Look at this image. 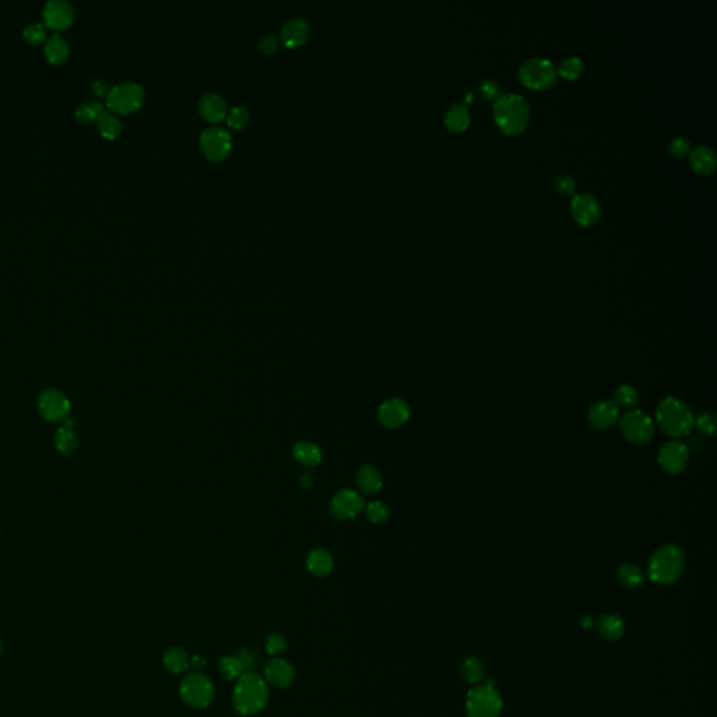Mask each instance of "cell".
<instances>
[{
  "mask_svg": "<svg viewBox=\"0 0 717 717\" xmlns=\"http://www.w3.org/2000/svg\"><path fill=\"white\" fill-rule=\"evenodd\" d=\"M268 699L269 689L266 681L261 676L249 671L236 682L231 703L239 715L251 716L265 709Z\"/></svg>",
  "mask_w": 717,
  "mask_h": 717,
  "instance_id": "obj_1",
  "label": "cell"
},
{
  "mask_svg": "<svg viewBox=\"0 0 717 717\" xmlns=\"http://www.w3.org/2000/svg\"><path fill=\"white\" fill-rule=\"evenodd\" d=\"M493 116L504 134L517 135L526 129L530 121V106L520 94H502L493 103Z\"/></svg>",
  "mask_w": 717,
  "mask_h": 717,
  "instance_id": "obj_2",
  "label": "cell"
},
{
  "mask_svg": "<svg viewBox=\"0 0 717 717\" xmlns=\"http://www.w3.org/2000/svg\"><path fill=\"white\" fill-rule=\"evenodd\" d=\"M656 418L661 431L673 437L685 436L693 428V415L691 409L674 396H668L658 403Z\"/></svg>",
  "mask_w": 717,
  "mask_h": 717,
  "instance_id": "obj_3",
  "label": "cell"
},
{
  "mask_svg": "<svg viewBox=\"0 0 717 717\" xmlns=\"http://www.w3.org/2000/svg\"><path fill=\"white\" fill-rule=\"evenodd\" d=\"M685 566V556L681 548L677 545L668 543L656 551L650 561V578L658 584H671L674 583Z\"/></svg>",
  "mask_w": 717,
  "mask_h": 717,
  "instance_id": "obj_4",
  "label": "cell"
},
{
  "mask_svg": "<svg viewBox=\"0 0 717 717\" xmlns=\"http://www.w3.org/2000/svg\"><path fill=\"white\" fill-rule=\"evenodd\" d=\"M179 696L185 705L194 709H204L214 702L215 686L211 680L195 671L182 678Z\"/></svg>",
  "mask_w": 717,
  "mask_h": 717,
  "instance_id": "obj_5",
  "label": "cell"
},
{
  "mask_svg": "<svg viewBox=\"0 0 717 717\" xmlns=\"http://www.w3.org/2000/svg\"><path fill=\"white\" fill-rule=\"evenodd\" d=\"M144 89L136 81H121L108 89L107 106L112 111L129 114L142 107Z\"/></svg>",
  "mask_w": 717,
  "mask_h": 717,
  "instance_id": "obj_6",
  "label": "cell"
},
{
  "mask_svg": "<svg viewBox=\"0 0 717 717\" xmlns=\"http://www.w3.org/2000/svg\"><path fill=\"white\" fill-rule=\"evenodd\" d=\"M502 709V698L492 685H479L469 691L466 711L469 717H498Z\"/></svg>",
  "mask_w": 717,
  "mask_h": 717,
  "instance_id": "obj_7",
  "label": "cell"
},
{
  "mask_svg": "<svg viewBox=\"0 0 717 717\" xmlns=\"http://www.w3.org/2000/svg\"><path fill=\"white\" fill-rule=\"evenodd\" d=\"M518 77L524 86L533 90H542L556 81L558 72L549 59L531 58L520 66Z\"/></svg>",
  "mask_w": 717,
  "mask_h": 717,
  "instance_id": "obj_8",
  "label": "cell"
},
{
  "mask_svg": "<svg viewBox=\"0 0 717 717\" xmlns=\"http://www.w3.org/2000/svg\"><path fill=\"white\" fill-rule=\"evenodd\" d=\"M38 409L42 418L52 423H64L71 418V401L55 388H46L38 396Z\"/></svg>",
  "mask_w": 717,
  "mask_h": 717,
  "instance_id": "obj_9",
  "label": "cell"
},
{
  "mask_svg": "<svg viewBox=\"0 0 717 717\" xmlns=\"http://www.w3.org/2000/svg\"><path fill=\"white\" fill-rule=\"evenodd\" d=\"M619 425L623 437L633 444H645L654 434L653 421L639 409L625 413Z\"/></svg>",
  "mask_w": 717,
  "mask_h": 717,
  "instance_id": "obj_10",
  "label": "cell"
},
{
  "mask_svg": "<svg viewBox=\"0 0 717 717\" xmlns=\"http://www.w3.org/2000/svg\"><path fill=\"white\" fill-rule=\"evenodd\" d=\"M202 151L212 160L224 159L231 150V136L223 126L212 125L206 128L199 138Z\"/></svg>",
  "mask_w": 717,
  "mask_h": 717,
  "instance_id": "obj_11",
  "label": "cell"
},
{
  "mask_svg": "<svg viewBox=\"0 0 717 717\" xmlns=\"http://www.w3.org/2000/svg\"><path fill=\"white\" fill-rule=\"evenodd\" d=\"M42 16L46 27L55 31H61L72 24L74 20V10L72 3L66 0H49L44 6Z\"/></svg>",
  "mask_w": 717,
  "mask_h": 717,
  "instance_id": "obj_12",
  "label": "cell"
},
{
  "mask_svg": "<svg viewBox=\"0 0 717 717\" xmlns=\"http://www.w3.org/2000/svg\"><path fill=\"white\" fill-rule=\"evenodd\" d=\"M571 211L574 220L581 226H593L601 216V206L598 199L591 194H577L571 202Z\"/></svg>",
  "mask_w": 717,
  "mask_h": 717,
  "instance_id": "obj_13",
  "label": "cell"
},
{
  "mask_svg": "<svg viewBox=\"0 0 717 717\" xmlns=\"http://www.w3.org/2000/svg\"><path fill=\"white\" fill-rule=\"evenodd\" d=\"M689 460V450L681 441H668L658 451V463L661 468L671 473H680Z\"/></svg>",
  "mask_w": 717,
  "mask_h": 717,
  "instance_id": "obj_14",
  "label": "cell"
},
{
  "mask_svg": "<svg viewBox=\"0 0 717 717\" xmlns=\"http://www.w3.org/2000/svg\"><path fill=\"white\" fill-rule=\"evenodd\" d=\"M364 507V501L356 491L345 489L338 492L329 504V510L335 518L348 520L356 517Z\"/></svg>",
  "mask_w": 717,
  "mask_h": 717,
  "instance_id": "obj_15",
  "label": "cell"
},
{
  "mask_svg": "<svg viewBox=\"0 0 717 717\" xmlns=\"http://www.w3.org/2000/svg\"><path fill=\"white\" fill-rule=\"evenodd\" d=\"M409 415L411 411L408 403L399 398L388 399L378 408V421L383 426L388 429H395L406 423Z\"/></svg>",
  "mask_w": 717,
  "mask_h": 717,
  "instance_id": "obj_16",
  "label": "cell"
},
{
  "mask_svg": "<svg viewBox=\"0 0 717 717\" xmlns=\"http://www.w3.org/2000/svg\"><path fill=\"white\" fill-rule=\"evenodd\" d=\"M264 677L265 681L269 682L276 688H287L294 681L296 673L293 666L287 663L286 660L272 658L265 664Z\"/></svg>",
  "mask_w": 717,
  "mask_h": 717,
  "instance_id": "obj_17",
  "label": "cell"
},
{
  "mask_svg": "<svg viewBox=\"0 0 717 717\" xmlns=\"http://www.w3.org/2000/svg\"><path fill=\"white\" fill-rule=\"evenodd\" d=\"M310 36V26L303 17H291L286 20L281 30V38L289 48L303 45Z\"/></svg>",
  "mask_w": 717,
  "mask_h": 717,
  "instance_id": "obj_18",
  "label": "cell"
},
{
  "mask_svg": "<svg viewBox=\"0 0 717 717\" xmlns=\"http://www.w3.org/2000/svg\"><path fill=\"white\" fill-rule=\"evenodd\" d=\"M618 406L612 401H601L588 411V422L597 429H608L618 421Z\"/></svg>",
  "mask_w": 717,
  "mask_h": 717,
  "instance_id": "obj_19",
  "label": "cell"
},
{
  "mask_svg": "<svg viewBox=\"0 0 717 717\" xmlns=\"http://www.w3.org/2000/svg\"><path fill=\"white\" fill-rule=\"evenodd\" d=\"M199 111L208 121L217 122L227 114V103L219 93H206L199 100Z\"/></svg>",
  "mask_w": 717,
  "mask_h": 717,
  "instance_id": "obj_20",
  "label": "cell"
},
{
  "mask_svg": "<svg viewBox=\"0 0 717 717\" xmlns=\"http://www.w3.org/2000/svg\"><path fill=\"white\" fill-rule=\"evenodd\" d=\"M689 161L695 171L701 174H712L716 170V153L712 147L701 144L691 151Z\"/></svg>",
  "mask_w": 717,
  "mask_h": 717,
  "instance_id": "obj_21",
  "label": "cell"
},
{
  "mask_svg": "<svg viewBox=\"0 0 717 717\" xmlns=\"http://www.w3.org/2000/svg\"><path fill=\"white\" fill-rule=\"evenodd\" d=\"M76 423L72 418L64 422V426L55 434V447L64 456H71L79 447V437L74 431Z\"/></svg>",
  "mask_w": 717,
  "mask_h": 717,
  "instance_id": "obj_22",
  "label": "cell"
},
{
  "mask_svg": "<svg viewBox=\"0 0 717 717\" xmlns=\"http://www.w3.org/2000/svg\"><path fill=\"white\" fill-rule=\"evenodd\" d=\"M69 44L61 34H52L45 44V56L54 65H61L69 58Z\"/></svg>",
  "mask_w": 717,
  "mask_h": 717,
  "instance_id": "obj_23",
  "label": "cell"
},
{
  "mask_svg": "<svg viewBox=\"0 0 717 717\" xmlns=\"http://www.w3.org/2000/svg\"><path fill=\"white\" fill-rule=\"evenodd\" d=\"M307 568H309L310 573L314 574L317 577H324V576L331 573V571L334 568V559L326 549L319 548V549H314L309 553Z\"/></svg>",
  "mask_w": 717,
  "mask_h": 717,
  "instance_id": "obj_24",
  "label": "cell"
},
{
  "mask_svg": "<svg viewBox=\"0 0 717 717\" xmlns=\"http://www.w3.org/2000/svg\"><path fill=\"white\" fill-rule=\"evenodd\" d=\"M293 454L300 464L306 466H316L323 460L321 450L309 441H299L293 448Z\"/></svg>",
  "mask_w": 717,
  "mask_h": 717,
  "instance_id": "obj_25",
  "label": "cell"
},
{
  "mask_svg": "<svg viewBox=\"0 0 717 717\" xmlns=\"http://www.w3.org/2000/svg\"><path fill=\"white\" fill-rule=\"evenodd\" d=\"M358 488L366 493H376L383 486L381 473L371 466H363L358 472Z\"/></svg>",
  "mask_w": 717,
  "mask_h": 717,
  "instance_id": "obj_26",
  "label": "cell"
},
{
  "mask_svg": "<svg viewBox=\"0 0 717 717\" xmlns=\"http://www.w3.org/2000/svg\"><path fill=\"white\" fill-rule=\"evenodd\" d=\"M469 112L464 104H454L446 112L444 124L453 132H463L469 125Z\"/></svg>",
  "mask_w": 717,
  "mask_h": 717,
  "instance_id": "obj_27",
  "label": "cell"
},
{
  "mask_svg": "<svg viewBox=\"0 0 717 717\" xmlns=\"http://www.w3.org/2000/svg\"><path fill=\"white\" fill-rule=\"evenodd\" d=\"M163 664L170 673L181 674L189 667V657L184 648L171 647L164 653Z\"/></svg>",
  "mask_w": 717,
  "mask_h": 717,
  "instance_id": "obj_28",
  "label": "cell"
},
{
  "mask_svg": "<svg viewBox=\"0 0 717 717\" xmlns=\"http://www.w3.org/2000/svg\"><path fill=\"white\" fill-rule=\"evenodd\" d=\"M219 670H220L221 676L229 681L239 680L246 673L237 654H230V656L221 657L219 661Z\"/></svg>",
  "mask_w": 717,
  "mask_h": 717,
  "instance_id": "obj_29",
  "label": "cell"
},
{
  "mask_svg": "<svg viewBox=\"0 0 717 717\" xmlns=\"http://www.w3.org/2000/svg\"><path fill=\"white\" fill-rule=\"evenodd\" d=\"M97 128L100 134L107 138V139H115L121 131H122V124L118 119V116L112 112L104 111L99 118H97Z\"/></svg>",
  "mask_w": 717,
  "mask_h": 717,
  "instance_id": "obj_30",
  "label": "cell"
},
{
  "mask_svg": "<svg viewBox=\"0 0 717 717\" xmlns=\"http://www.w3.org/2000/svg\"><path fill=\"white\" fill-rule=\"evenodd\" d=\"M598 631L604 638L618 641L623 635V623L616 615H603L598 619Z\"/></svg>",
  "mask_w": 717,
  "mask_h": 717,
  "instance_id": "obj_31",
  "label": "cell"
},
{
  "mask_svg": "<svg viewBox=\"0 0 717 717\" xmlns=\"http://www.w3.org/2000/svg\"><path fill=\"white\" fill-rule=\"evenodd\" d=\"M618 580L628 588L639 587L643 583L642 571L635 565H623L618 571Z\"/></svg>",
  "mask_w": 717,
  "mask_h": 717,
  "instance_id": "obj_32",
  "label": "cell"
},
{
  "mask_svg": "<svg viewBox=\"0 0 717 717\" xmlns=\"http://www.w3.org/2000/svg\"><path fill=\"white\" fill-rule=\"evenodd\" d=\"M613 403L622 408H635L639 402V395L631 386H621L613 393Z\"/></svg>",
  "mask_w": 717,
  "mask_h": 717,
  "instance_id": "obj_33",
  "label": "cell"
},
{
  "mask_svg": "<svg viewBox=\"0 0 717 717\" xmlns=\"http://www.w3.org/2000/svg\"><path fill=\"white\" fill-rule=\"evenodd\" d=\"M583 69H584V64L578 56H566L559 64V68L556 72H559L561 76H563L568 80H574L583 73Z\"/></svg>",
  "mask_w": 717,
  "mask_h": 717,
  "instance_id": "obj_34",
  "label": "cell"
},
{
  "mask_svg": "<svg viewBox=\"0 0 717 717\" xmlns=\"http://www.w3.org/2000/svg\"><path fill=\"white\" fill-rule=\"evenodd\" d=\"M104 112V106L100 101H86L76 109V116L81 122L97 121V118Z\"/></svg>",
  "mask_w": 717,
  "mask_h": 717,
  "instance_id": "obj_35",
  "label": "cell"
},
{
  "mask_svg": "<svg viewBox=\"0 0 717 717\" xmlns=\"http://www.w3.org/2000/svg\"><path fill=\"white\" fill-rule=\"evenodd\" d=\"M460 673H461V676L466 678V681L478 682L482 678L483 666H482V663L478 658L468 657L466 660L463 661V664L460 667Z\"/></svg>",
  "mask_w": 717,
  "mask_h": 717,
  "instance_id": "obj_36",
  "label": "cell"
},
{
  "mask_svg": "<svg viewBox=\"0 0 717 717\" xmlns=\"http://www.w3.org/2000/svg\"><path fill=\"white\" fill-rule=\"evenodd\" d=\"M693 426L705 436H713L716 433V416L713 412H702L693 418Z\"/></svg>",
  "mask_w": 717,
  "mask_h": 717,
  "instance_id": "obj_37",
  "label": "cell"
},
{
  "mask_svg": "<svg viewBox=\"0 0 717 717\" xmlns=\"http://www.w3.org/2000/svg\"><path fill=\"white\" fill-rule=\"evenodd\" d=\"M249 121H250V112L244 106L231 108L227 115V124L236 129L246 126Z\"/></svg>",
  "mask_w": 717,
  "mask_h": 717,
  "instance_id": "obj_38",
  "label": "cell"
},
{
  "mask_svg": "<svg viewBox=\"0 0 717 717\" xmlns=\"http://www.w3.org/2000/svg\"><path fill=\"white\" fill-rule=\"evenodd\" d=\"M366 513H367L368 520L374 524H381V523L387 521V518L390 516L387 506L381 502L370 503L366 508Z\"/></svg>",
  "mask_w": 717,
  "mask_h": 717,
  "instance_id": "obj_39",
  "label": "cell"
},
{
  "mask_svg": "<svg viewBox=\"0 0 717 717\" xmlns=\"http://www.w3.org/2000/svg\"><path fill=\"white\" fill-rule=\"evenodd\" d=\"M23 36L29 44H39L46 38V29L42 23H31L24 29Z\"/></svg>",
  "mask_w": 717,
  "mask_h": 717,
  "instance_id": "obj_40",
  "label": "cell"
},
{
  "mask_svg": "<svg viewBox=\"0 0 717 717\" xmlns=\"http://www.w3.org/2000/svg\"><path fill=\"white\" fill-rule=\"evenodd\" d=\"M265 648L272 656L281 654L286 648V639L282 635H279V633H272L265 641Z\"/></svg>",
  "mask_w": 717,
  "mask_h": 717,
  "instance_id": "obj_41",
  "label": "cell"
},
{
  "mask_svg": "<svg viewBox=\"0 0 717 717\" xmlns=\"http://www.w3.org/2000/svg\"><path fill=\"white\" fill-rule=\"evenodd\" d=\"M556 191L562 195H573L576 191V181L569 174H561L555 179Z\"/></svg>",
  "mask_w": 717,
  "mask_h": 717,
  "instance_id": "obj_42",
  "label": "cell"
},
{
  "mask_svg": "<svg viewBox=\"0 0 717 717\" xmlns=\"http://www.w3.org/2000/svg\"><path fill=\"white\" fill-rule=\"evenodd\" d=\"M691 149V144L688 142V139H685L683 136H676L674 139L670 141L668 144V150L673 156L676 157H682L685 154H688Z\"/></svg>",
  "mask_w": 717,
  "mask_h": 717,
  "instance_id": "obj_43",
  "label": "cell"
},
{
  "mask_svg": "<svg viewBox=\"0 0 717 717\" xmlns=\"http://www.w3.org/2000/svg\"><path fill=\"white\" fill-rule=\"evenodd\" d=\"M481 91L482 94L485 96V99L488 100H492V99H498L499 93H501V86L496 80L493 79H485L482 83H481Z\"/></svg>",
  "mask_w": 717,
  "mask_h": 717,
  "instance_id": "obj_44",
  "label": "cell"
},
{
  "mask_svg": "<svg viewBox=\"0 0 717 717\" xmlns=\"http://www.w3.org/2000/svg\"><path fill=\"white\" fill-rule=\"evenodd\" d=\"M237 657L240 658V661H241L246 673L251 671L252 668L256 666V656L252 653L251 650H249V648L240 650L237 653Z\"/></svg>",
  "mask_w": 717,
  "mask_h": 717,
  "instance_id": "obj_45",
  "label": "cell"
},
{
  "mask_svg": "<svg viewBox=\"0 0 717 717\" xmlns=\"http://www.w3.org/2000/svg\"><path fill=\"white\" fill-rule=\"evenodd\" d=\"M258 48L264 54H272L278 48V39H276V36H272V34L262 36L259 39V42H258Z\"/></svg>",
  "mask_w": 717,
  "mask_h": 717,
  "instance_id": "obj_46",
  "label": "cell"
},
{
  "mask_svg": "<svg viewBox=\"0 0 717 717\" xmlns=\"http://www.w3.org/2000/svg\"><path fill=\"white\" fill-rule=\"evenodd\" d=\"M91 86H93L94 93L99 94V96H103V94H107L108 93L107 83L103 81V80H94Z\"/></svg>",
  "mask_w": 717,
  "mask_h": 717,
  "instance_id": "obj_47",
  "label": "cell"
},
{
  "mask_svg": "<svg viewBox=\"0 0 717 717\" xmlns=\"http://www.w3.org/2000/svg\"><path fill=\"white\" fill-rule=\"evenodd\" d=\"M189 666H191V667H194L196 671H201V670L206 666V661H205V658H204V657H201V656H194V657H191V658H189Z\"/></svg>",
  "mask_w": 717,
  "mask_h": 717,
  "instance_id": "obj_48",
  "label": "cell"
},
{
  "mask_svg": "<svg viewBox=\"0 0 717 717\" xmlns=\"http://www.w3.org/2000/svg\"><path fill=\"white\" fill-rule=\"evenodd\" d=\"M300 483H301V486H303L304 489H307V488H311V485H313V479H311V476H310V475H303V478L300 479Z\"/></svg>",
  "mask_w": 717,
  "mask_h": 717,
  "instance_id": "obj_49",
  "label": "cell"
},
{
  "mask_svg": "<svg viewBox=\"0 0 717 717\" xmlns=\"http://www.w3.org/2000/svg\"><path fill=\"white\" fill-rule=\"evenodd\" d=\"M472 99H473L472 93H468V94H466V100H464V101H466V104H469V103H472Z\"/></svg>",
  "mask_w": 717,
  "mask_h": 717,
  "instance_id": "obj_50",
  "label": "cell"
},
{
  "mask_svg": "<svg viewBox=\"0 0 717 717\" xmlns=\"http://www.w3.org/2000/svg\"><path fill=\"white\" fill-rule=\"evenodd\" d=\"M0 648H1V645H0Z\"/></svg>",
  "mask_w": 717,
  "mask_h": 717,
  "instance_id": "obj_51",
  "label": "cell"
}]
</instances>
